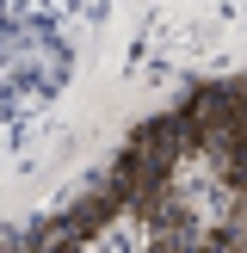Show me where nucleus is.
<instances>
[{
	"label": "nucleus",
	"mask_w": 247,
	"mask_h": 253,
	"mask_svg": "<svg viewBox=\"0 0 247 253\" xmlns=\"http://www.w3.org/2000/svg\"><path fill=\"white\" fill-rule=\"evenodd\" d=\"M0 253H247V81L136 130L74 210Z\"/></svg>",
	"instance_id": "nucleus-1"
}]
</instances>
